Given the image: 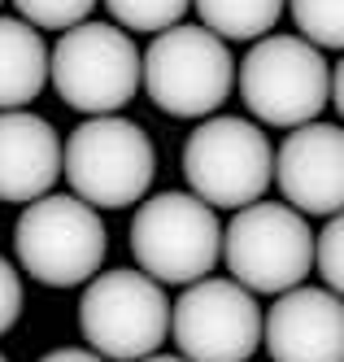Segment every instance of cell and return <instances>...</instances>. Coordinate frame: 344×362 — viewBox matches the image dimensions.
Instances as JSON below:
<instances>
[{
    "label": "cell",
    "mask_w": 344,
    "mask_h": 362,
    "mask_svg": "<svg viewBox=\"0 0 344 362\" xmlns=\"http://www.w3.org/2000/svg\"><path fill=\"white\" fill-rule=\"evenodd\" d=\"M61 179V140L52 122L26 110H0V201L26 205Z\"/></svg>",
    "instance_id": "cell-13"
},
{
    "label": "cell",
    "mask_w": 344,
    "mask_h": 362,
    "mask_svg": "<svg viewBox=\"0 0 344 362\" xmlns=\"http://www.w3.org/2000/svg\"><path fill=\"white\" fill-rule=\"evenodd\" d=\"M340 245H344V223H340V214H331L327 227H323V236H314V267L323 271L331 293L344 288V249Z\"/></svg>",
    "instance_id": "cell-19"
},
{
    "label": "cell",
    "mask_w": 344,
    "mask_h": 362,
    "mask_svg": "<svg viewBox=\"0 0 344 362\" xmlns=\"http://www.w3.org/2000/svg\"><path fill=\"white\" fill-rule=\"evenodd\" d=\"M105 249H109L105 223L78 197L44 192L35 201H26V210L18 214V227H13L18 262L44 288H78V284H88L105 262Z\"/></svg>",
    "instance_id": "cell-3"
},
{
    "label": "cell",
    "mask_w": 344,
    "mask_h": 362,
    "mask_svg": "<svg viewBox=\"0 0 344 362\" xmlns=\"http://www.w3.org/2000/svg\"><path fill=\"white\" fill-rule=\"evenodd\" d=\"M140 88L170 118H209L235 88V62L201 22H174L140 53Z\"/></svg>",
    "instance_id": "cell-2"
},
{
    "label": "cell",
    "mask_w": 344,
    "mask_h": 362,
    "mask_svg": "<svg viewBox=\"0 0 344 362\" xmlns=\"http://www.w3.org/2000/svg\"><path fill=\"white\" fill-rule=\"evenodd\" d=\"M131 253L157 284H192L218 267L223 223L192 192H157L136 210Z\"/></svg>",
    "instance_id": "cell-9"
},
{
    "label": "cell",
    "mask_w": 344,
    "mask_h": 362,
    "mask_svg": "<svg viewBox=\"0 0 344 362\" xmlns=\"http://www.w3.org/2000/svg\"><path fill=\"white\" fill-rule=\"evenodd\" d=\"M140 362H188V358H179V354H148V358H140Z\"/></svg>",
    "instance_id": "cell-22"
},
{
    "label": "cell",
    "mask_w": 344,
    "mask_h": 362,
    "mask_svg": "<svg viewBox=\"0 0 344 362\" xmlns=\"http://www.w3.org/2000/svg\"><path fill=\"white\" fill-rule=\"evenodd\" d=\"M192 0H105V9L109 18L118 22L122 31H136V35H157L183 22Z\"/></svg>",
    "instance_id": "cell-17"
},
{
    "label": "cell",
    "mask_w": 344,
    "mask_h": 362,
    "mask_svg": "<svg viewBox=\"0 0 344 362\" xmlns=\"http://www.w3.org/2000/svg\"><path fill=\"white\" fill-rule=\"evenodd\" d=\"M271 184L297 214H340L344 205V132L340 122H301L275 153Z\"/></svg>",
    "instance_id": "cell-11"
},
{
    "label": "cell",
    "mask_w": 344,
    "mask_h": 362,
    "mask_svg": "<svg viewBox=\"0 0 344 362\" xmlns=\"http://www.w3.org/2000/svg\"><path fill=\"white\" fill-rule=\"evenodd\" d=\"M170 332L188 362H249L261 345L257 293L235 279H192L170 305Z\"/></svg>",
    "instance_id": "cell-10"
},
{
    "label": "cell",
    "mask_w": 344,
    "mask_h": 362,
    "mask_svg": "<svg viewBox=\"0 0 344 362\" xmlns=\"http://www.w3.org/2000/svg\"><path fill=\"white\" fill-rule=\"evenodd\" d=\"M61 175L92 210H122L153 188L157 153L140 122L122 114H92L61 144Z\"/></svg>",
    "instance_id": "cell-1"
},
{
    "label": "cell",
    "mask_w": 344,
    "mask_h": 362,
    "mask_svg": "<svg viewBox=\"0 0 344 362\" xmlns=\"http://www.w3.org/2000/svg\"><path fill=\"white\" fill-rule=\"evenodd\" d=\"M261 341L271 362H344V305L331 288L279 293V301L261 315Z\"/></svg>",
    "instance_id": "cell-12"
},
{
    "label": "cell",
    "mask_w": 344,
    "mask_h": 362,
    "mask_svg": "<svg viewBox=\"0 0 344 362\" xmlns=\"http://www.w3.org/2000/svg\"><path fill=\"white\" fill-rule=\"evenodd\" d=\"M40 362H105V358L92 354V349H52V354L40 358Z\"/></svg>",
    "instance_id": "cell-21"
},
{
    "label": "cell",
    "mask_w": 344,
    "mask_h": 362,
    "mask_svg": "<svg viewBox=\"0 0 344 362\" xmlns=\"http://www.w3.org/2000/svg\"><path fill=\"white\" fill-rule=\"evenodd\" d=\"M48 83V44L22 18H0V110H22Z\"/></svg>",
    "instance_id": "cell-14"
},
{
    "label": "cell",
    "mask_w": 344,
    "mask_h": 362,
    "mask_svg": "<svg viewBox=\"0 0 344 362\" xmlns=\"http://www.w3.org/2000/svg\"><path fill=\"white\" fill-rule=\"evenodd\" d=\"M13 9L35 31H70L78 22H88L96 0H13Z\"/></svg>",
    "instance_id": "cell-18"
},
{
    "label": "cell",
    "mask_w": 344,
    "mask_h": 362,
    "mask_svg": "<svg viewBox=\"0 0 344 362\" xmlns=\"http://www.w3.org/2000/svg\"><path fill=\"white\" fill-rule=\"evenodd\" d=\"M231 279L249 293H287L314 271V231L305 214L279 201H253L223 231Z\"/></svg>",
    "instance_id": "cell-8"
},
{
    "label": "cell",
    "mask_w": 344,
    "mask_h": 362,
    "mask_svg": "<svg viewBox=\"0 0 344 362\" xmlns=\"http://www.w3.org/2000/svg\"><path fill=\"white\" fill-rule=\"evenodd\" d=\"M0 5H5V0H0Z\"/></svg>",
    "instance_id": "cell-24"
},
{
    "label": "cell",
    "mask_w": 344,
    "mask_h": 362,
    "mask_svg": "<svg viewBox=\"0 0 344 362\" xmlns=\"http://www.w3.org/2000/svg\"><path fill=\"white\" fill-rule=\"evenodd\" d=\"M0 362H9V358H5V354H0Z\"/></svg>",
    "instance_id": "cell-23"
},
{
    "label": "cell",
    "mask_w": 344,
    "mask_h": 362,
    "mask_svg": "<svg viewBox=\"0 0 344 362\" xmlns=\"http://www.w3.org/2000/svg\"><path fill=\"white\" fill-rule=\"evenodd\" d=\"M18 319H22V279H18L13 262L0 253V336L13 332Z\"/></svg>",
    "instance_id": "cell-20"
},
{
    "label": "cell",
    "mask_w": 344,
    "mask_h": 362,
    "mask_svg": "<svg viewBox=\"0 0 344 362\" xmlns=\"http://www.w3.org/2000/svg\"><path fill=\"white\" fill-rule=\"evenodd\" d=\"M192 9L218 40H261L283 18V0H192Z\"/></svg>",
    "instance_id": "cell-15"
},
{
    "label": "cell",
    "mask_w": 344,
    "mask_h": 362,
    "mask_svg": "<svg viewBox=\"0 0 344 362\" xmlns=\"http://www.w3.org/2000/svg\"><path fill=\"white\" fill-rule=\"evenodd\" d=\"M48 79L78 114H118L140 92V48L114 22H78L48 53Z\"/></svg>",
    "instance_id": "cell-6"
},
{
    "label": "cell",
    "mask_w": 344,
    "mask_h": 362,
    "mask_svg": "<svg viewBox=\"0 0 344 362\" xmlns=\"http://www.w3.org/2000/svg\"><path fill=\"white\" fill-rule=\"evenodd\" d=\"M240 96L257 122L266 127H301L314 122L331 100V66L323 48L305 44L301 35H261L240 70Z\"/></svg>",
    "instance_id": "cell-4"
},
{
    "label": "cell",
    "mask_w": 344,
    "mask_h": 362,
    "mask_svg": "<svg viewBox=\"0 0 344 362\" xmlns=\"http://www.w3.org/2000/svg\"><path fill=\"white\" fill-rule=\"evenodd\" d=\"M78 327L92 354L105 362H140L162 349L170 336L166 288L144 271H105L92 275L78 301Z\"/></svg>",
    "instance_id": "cell-7"
},
{
    "label": "cell",
    "mask_w": 344,
    "mask_h": 362,
    "mask_svg": "<svg viewBox=\"0 0 344 362\" xmlns=\"http://www.w3.org/2000/svg\"><path fill=\"white\" fill-rule=\"evenodd\" d=\"M283 9H292V27L305 44L323 53L344 48V0H283Z\"/></svg>",
    "instance_id": "cell-16"
},
{
    "label": "cell",
    "mask_w": 344,
    "mask_h": 362,
    "mask_svg": "<svg viewBox=\"0 0 344 362\" xmlns=\"http://www.w3.org/2000/svg\"><path fill=\"white\" fill-rule=\"evenodd\" d=\"M275 170V148L257 122L231 118V114H209L183 148V175L188 192L205 201L209 210H244L261 201L271 188Z\"/></svg>",
    "instance_id": "cell-5"
}]
</instances>
